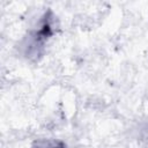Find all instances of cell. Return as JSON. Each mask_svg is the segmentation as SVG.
Returning a JSON list of instances; mask_svg holds the SVG:
<instances>
[{
	"label": "cell",
	"mask_w": 148,
	"mask_h": 148,
	"mask_svg": "<svg viewBox=\"0 0 148 148\" xmlns=\"http://www.w3.org/2000/svg\"><path fill=\"white\" fill-rule=\"evenodd\" d=\"M56 23L54 16L51 12L45 13L36 24V27L24 37L21 49L23 56L31 60H38L44 52V47L49 38L54 34Z\"/></svg>",
	"instance_id": "cell-1"
},
{
	"label": "cell",
	"mask_w": 148,
	"mask_h": 148,
	"mask_svg": "<svg viewBox=\"0 0 148 148\" xmlns=\"http://www.w3.org/2000/svg\"><path fill=\"white\" fill-rule=\"evenodd\" d=\"M32 148H66V145L62 141L56 139H42L37 140Z\"/></svg>",
	"instance_id": "cell-2"
}]
</instances>
